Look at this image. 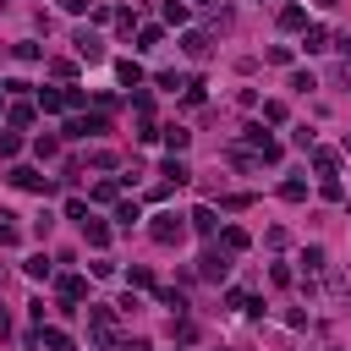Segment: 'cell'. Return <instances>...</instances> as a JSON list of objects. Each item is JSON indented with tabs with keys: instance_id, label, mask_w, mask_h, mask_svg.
Wrapping results in <instances>:
<instances>
[{
	"instance_id": "obj_1",
	"label": "cell",
	"mask_w": 351,
	"mask_h": 351,
	"mask_svg": "<svg viewBox=\"0 0 351 351\" xmlns=\"http://www.w3.org/2000/svg\"><path fill=\"white\" fill-rule=\"evenodd\" d=\"M148 236H154L159 247H181V236H186V214L159 208V214H154V225H148Z\"/></svg>"
},
{
	"instance_id": "obj_2",
	"label": "cell",
	"mask_w": 351,
	"mask_h": 351,
	"mask_svg": "<svg viewBox=\"0 0 351 351\" xmlns=\"http://www.w3.org/2000/svg\"><path fill=\"white\" fill-rule=\"evenodd\" d=\"M55 296H60V313H82L77 302L88 296V280H82V274H60V280H55Z\"/></svg>"
},
{
	"instance_id": "obj_3",
	"label": "cell",
	"mask_w": 351,
	"mask_h": 351,
	"mask_svg": "<svg viewBox=\"0 0 351 351\" xmlns=\"http://www.w3.org/2000/svg\"><path fill=\"white\" fill-rule=\"evenodd\" d=\"M88 329H93L99 346H115V313L104 302H88Z\"/></svg>"
},
{
	"instance_id": "obj_4",
	"label": "cell",
	"mask_w": 351,
	"mask_h": 351,
	"mask_svg": "<svg viewBox=\"0 0 351 351\" xmlns=\"http://www.w3.org/2000/svg\"><path fill=\"white\" fill-rule=\"evenodd\" d=\"M71 44H77V60H104V38H99V27H77L71 33Z\"/></svg>"
},
{
	"instance_id": "obj_5",
	"label": "cell",
	"mask_w": 351,
	"mask_h": 351,
	"mask_svg": "<svg viewBox=\"0 0 351 351\" xmlns=\"http://www.w3.org/2000/svg\"><path fill=\"white\" fill-rule=\"evenodd\" d=\"M197 274H203V280H214V285H219V280H225V274H230V252H225V247H208V252H203V258H197Z\"/></svg>"
},
{
	"instance_id": "obj_6",
	"label": "cell",
	"mask_w": 351,
	"mask_h": 351,
	"mask_svg": "<svg viewBox=\"0 0 351 351\" xmlns=\"http://www.w3.org/2000/svg\"><path fill=\"white\" fill-rule=\"evenodd\" d=\"M11 186H22V192H49V176H38L33 165H11V176H5Z\"/></svg>"
},
{
	"instance_id": "obj_7",
	"label": "cell",
	"mask_w": 351,
	"mask_h": 351,
	"mask_svg": "<svg viewBox=\"0 0 351 351\" xmlns=\"http://www.w3.org/2000/svg\"><path fill=\"white\" fill-rule=\"evenodd\" d=\"M104 126H110L104 115H71V121H66V137H99Z\"/></svg>"
},
{
	"instance_id": "obj_8",
	"label": "cell",
	"mask_w": 351,
	"mask_h": 351,
	"mask_svg": "<svg viewBox=\"0 0 351 351\" xmlns=\"http://www.w3.org/2000/svg\"><path fill=\"white\" fill-rule=\"evenodd\" d=\"M181 49H186V55H192V60H203V55H208V49H214V38H208V33H203V27H186V33H181Z\"/></svg>"
},
{
	"instance_id": "obj_9",
	"label": "cell",
	"mask_w": 351,
	"mask_h": 351,
	"mask_svg": "<svg viewBox=\"0 0 351 351\" xmlns=\"http://www.w3.org/2000/svg\"><path fill=\"white\" fill-rule=\"evenodd\" d=\"M5 121H11V132H22V126H33V121H38V104L16 99V104H5Z\"/></svg>"
},
{
	"instance_id": "obj_10",
	"label": "cell",
	"mask_w": 351,
	"mask_h": 351,
	"mask_svg": "<svg viewBox=\"0 0 351 351\" xmlns=\"http://www.w3.org/2000/svg\"><path fill=\"white\" fill-rule=\"evenodd\" d=\"M159 176H165V181H170V186H186V181H192V165H186V159H181V154H170V159H165V165H159Z\"/></svg>"
},
{
	"instance_id": "obj_11",
	"label": "cell",
	"mask_w": 351,
	"mask_h": 351,
	"mask_svg": "<svg viewBox=\"0 0 351 351\" xmlns=\"http://www.w3.org/2000/svg\"><path fill=\"white\" fill-rule=\"evenodd\" d=\"M33 104H38L44 115H60V110H66V88H38V93H33Z\"/></svg>"
},
{
	"instance_id": "obj_12",
	"label": "cell",
	"mask_w": 351,
	"mask_h": 351,
	"mask_svg": "<svg viewBox=\"0 0 351 351\" xmlns=\"http://www.w3.org/2000/svg\"><path fill=\"white\" fill-rule=\"evenodd\" d=\"M137 219H143V203H137V197H115V225H121V230H132Z\"/></svg>"
},
{
	"instance_id": "obj_13",
	"label": "cell",
	"mask_w": 351,
	"mask_h": 351,
	"mask_svg": "<svg viewBox=\"0 0 351 351\" xmlns=\"http://www.w3.org/2000/svg\"><path fill=\"white\" fill-rule=\"evenodd\" d=\"M219 247H225V252L236 258V252H247V247H252V236H247L241 225H225V230H219Z\"/></svg>"
},
{
	"instance_id": "obj_14",
	"label": "cell",
	"mask_w": 351,
	"mask_h": 351,
	"mask_svg": "<svg viewBox=\"0 0 351 351\" xmlns=\"http://www.w3.org/2000/svg\"><path fill=\"white\" fill-rule=\"evenodd\" d=\"M82 236H88V247H99V252L110 247V225H104V219H93V214L82 219Z\"/></svg>"
},
{
	"instance_id": "obj_15",
	"label": "cell",
	"mask_w": 351,
	"mask_h": 351,
	"mask_svg": "<svg viewBox=\"0 0 351 351\" xmlns=\"http://www.w3.org/2000/svg\"><path fill=\"white\" fill-rule=\"evenodd\" d=\"M280 27L285 33H302L307 27V5H280Z\"/></svg>"
},
{
	"instance_id": "obj_16",
	"label": "cell",
	"mask_w": 351,
	"mask_h": 351,
	"mask_svg": "<svg viewBox=\"0 0 351 351\" xmlns=\"http://www.w3.org/2000/svg\"><path fill=\"white\" fill-rule=\"evenodd\" d=\"M186 219H192V230H203V236H214V230H219V219H214V208H208V203H197Z\"/></svg>"
},
{
	"instance_id": "obj_17",
	"label": "cell",
	"mask_w": 351,
	"mask_h": 351,
	"mask_svg": "<svg viewBox=\"0 0 351 351\" xmlns=\"http://www.w3.org/2000/svg\"><path fill=\"white\" fill-rule=\"evenodd\" d=\"M38 346H49V351H71L66 329H55V324H38Z\"/></svg>"
},
{
	"instance_id": "obj_18",
	"label": "cell",
	"mask_w": 351,
	"mask_h": 351,
	"mask_svg": "<svg viewBox=\"0 0 351 351\" xmlns=\"http://www.w3.org/2000/svg\"><path fill=\"white\" fill-rule=\"evenodd\" d=\"M302 49H307V55H324V49H329V33H324V27H302Z\"/></svg>"
},
{
	"instance_id": "obj_19",
	"label": "cell",
	"mask_w": 351,
	"mask_h": 351,
	"mask_svg": "<svg viewBox=\"0 0 351 351\" xmlns=\"http://www.w3.org/2000/svg\"><path fill=\"white\" fill-rule=\"evenodd\" d=\"M159 137H165V148H170V154H186V143H192V132H186V126H165Z\"/></svg>"
},
{
	"instance_id": "obj_20",
	"label": "cell",
	"mask_w": 351,
	"mask_h": 351,
	"mask_svg": "<svg viewBox=\"0 0 351 351\" xmlns=\"http://www.w3.org/2000/svg\"><path fill=\"white\" fill-rule=\"evenodd\" d=\"M313 170H318V176H335V170H340V154H335V148H313Z\"/></svg>"
},
{
	"instance_id": "obj_21",
	"label": "cell",
	"mask_w": 351,
	"mask_h": 351,
	"mask_svg": "<svg viewBox=\"0 0 351 351\" xmlns=\"http://www.w3.org/2000/svg\"><path fill=\"white\" fill-rule=\"evenodd\" d=\"M121 197V181H93V192H88V203H115Z\"/></svg>"
},
{
	"instance_id": "obj_22",
	"label": "cell",
	"mask_w": 351,
	"mask_h": 351,
	"mask_svg": "<svg viewBox=\"0 0 351 351\" xmlns=\"http://www.w3.org/2000/svg\"><path fill=\"white\" fill-rule=\"evenodd\" d=\"M22 269H27V280H49V274H55V263H49L44 252H33V258H27Z\"/></svg>"
},
{
	"instance_id": "obj_23",
	"label": "cell",
	"mask_w": 351,
	"mask_h": 351,
	"mask_svg": "<svg viewBox=\"0 0 351 351\" xmlns=\"http://www.w3.org/2000/svg\"><path fill=\"white\" fill-rule=\"evenodd\" d=\"M159 44H165V27H154V22L137 27V49H159Z\"/></svg>"
},
{
	"instance_id": "obj_24",
	"label": "cell",
	"mask_w": 351,
	"mask_h": 351,
	"mask_svg": "<svg viewBox=\"0 0 351 351\" xmlns=\"http://www.w3.org/2000/svg\"><path fill=\"white\" fill-rule=\"evenodd\" d=\"M280 197H285V203H302V197H307V181H302V176L280 181Z\"/></svg>"
},
{
	"instance_id": "obj_25",
	"label": "cell",
	"mask_w": 351,
	"mask_h": 351,
	"mask_svg": "<svg viewBox=\"0 0 351 351\" xmlns=\"http://www.w3.org/2000/svg\"><path fill=\"white\" fill-rule=\"evenodd\" d=\"M302 269H307V274L329 269V263H324V247H318V241H313V247H302Z\"/></svg>"
},
{
	"instance_id": "obj_26",
	"label": "cell",
	"mask_w": 351,
	"mask_h": 351,
	"mask_svg": "<svg viewBox=\"0 0 351 351\" xmlns=\"http://www.w3.org/2000/svg\"><path fill=\"white\" fill-rule=\"evenodd\" d=\"M110 22H115V33H121V38H132V33H137V16H132V11H115Z\"/></svg>"
},
{
	"instance_id": "obj_27",
	"label": "cell",
	"mask_w": 351,
	"mask_h": 351,
	"mask_svg": "<svg viewBox=\"0 0 351 351\" xmlns=\"http://www.w3.org/2000/svg\"><path fill=\"white\" fill-rule=\"evenodd\" d=\"M115 71H121V82H126V88H137V82H143V66H137V60H121Z\"/></svg>"
},
{
	"instance_id": "obj_28",
	"label": "cell",
	"mask_w": 351,
	"mask_h": 351,
	"mask_svg": "<svg viewBox=\"0 0 351 351\" xmlns=\"http://www.w3.org/2000/svg\"><path fill=\"white\" fill-rule=\"evenodd\" d=\"M22 154V137L16 132H0V159H16Z\"/></svg>"
},
{
	"instance_id": "obj_29",
	"label": "cell",
	"mask_w": 351,
	"mask_h": 351,
	"mask_svg": "<svg viewBox=\"0 0 351 351\" xmlns=\"http://www.w3.org/2000/svg\"><path fill=\"white\" fill-rule=\"evenodd\" d=\"M16 241H22V230L11 225V214H0V247H16Z\"/></svg>"
},
{
	"instance_id": "obj_30",
	"label": "cell",
	"mask_w": 351,
	"mask_h": 351,
	"mask_svg": "<svg viewBox=\"0 0 351 351\" xmlns=\"http://www.w3.org/2000/svg\"><path fill=\"white\" fill-rule=\"evenodd\" d=\"M11 55H16V60H22V66H33V60H44V49H38V44H16V49H11Z\"/></svg>"
},
{
	"instance_id": "obj_31",
	"label": "cell",
	"mask_w": 351,
	"mask_h": 351,
	"mask_svg": "<svg viewBox=\"0 0 351 351\" xmlns=\"http://www.w3.org/2000/svg\"><path fill=\"white\" fill-rule=\"evenodd\" d=\"M33 154H38V159H55L60 143H55V137H33Z\"/></svg>"
},
{
	"instance_id": "obj_32",
	"label": "cell",
	"mask_w": 351,
	"mask_h": 351,
	"mask_svg": "<svg viewBox=\"0 0 351 351\" xmlns=\"http://www.w3.org/2000/svg\"><path fill=\"white\" fill-rule=\"evenodd\" d=\"M165 22H176V27H186V5H181V0H170V5H165Z\"/></svg>"
},
{
	"instance_id": "obj_33",
	"label": "cell",
	"mask_w": 351,
	"mask_h": 351,
	"mask_svg": "<svg viewBox=\"0 0 351 351\" xmlns=\"http://www.w3.org/2000/svg\"><path fill=\"white\" fill-rule=\"evenodd\" d=\"M291 88H296V93H313L318 82H313V71H291Z\"/></svg>"
},
{
	"instance_id": "obj_34",
	"label": "cell",
	"mask_w": 351,
	"mask_h": 351,
	"mask_svg": "<svg viewBox=\"0 0 351 351\" xmlns=\"http://www.w3.org/2000/svg\"><path fill=\"white\" fill-rule=\"evenodd\" d=\"M82 104H88V93H82V88H66V110H71V115H82Z\"/></svg>"
},
{
	"instance_id": "obj_35",
	"label": "cell",
	"mask_w": 351,
	"mask_h": 351,
	"mask_svg": "<svg viewBox=\"0 0 351 351\" xmlns=\"http://www.w3.org/2000/svg\"><path fill=\"white\" fill-rule=\"evenodd\" d=\"M318 192H324L329 203H340V181H335V176H318Z\"/></svg>"
},
{
	"instance_id": "obj_36",
	"label": "cell",
	"mask_w": 351,
	"mask_h": 351,
	"mask_svg": "<svg viewBox=\"0 0 351 351\" xmlns=\"http://www.w3.org/2000/svg\"><path fill=\"white\" fill-rule=\"evenodd\" d=\"M66 219H77V225H82V219H88V203H82V197H66Z\"/></svg>"
},
{
	"instance_id": "obj_37",
	"label": "cell",
	"mask_w": 351,
	"mask_h": 351,
	"mask_svg": "<svg viewBox=\"0 0 351 351\" xmlns=\"http://www.w3.org/2000/svg\"><path fill=\"white\" fill-rule=\"evenodd\" d=\"M49 71H55L60 82H71V77H77V66H71V60H49Z\"/></svg>"
},
{
	"instance_id": "obj_38",
	"label": "cell",
	"mask_w": 351,
	"mask_h": 351,
	"mask_svg": "<svg viewBox=\"0 0 351 351\" xmlns=\"http://www.w3.org/2000/svg\"><path fill=\"white\" fill-rule=\"evenodd\" d=\"M154 82H159V88H186V77H181V71H159Z\"/></svg>"
},
{
	"instance_id": "obj_39",
	"label": "cell",
	"mask_w": 351,
	"mask_h": 351,
	"mask_svg": "<svg viewBox=\"0 0 351 351\" xmlns=\"http://www.w3.org/2000/svg\"><path fill=\"white\" fill-rule=\"evenodd\" d=\"M88 269H93V280H110V274H115V263H110V258H93Z\"/></svg>"
},
{
	"instance_id": "obj_40",
	"label": "cell",
	"mask_w": 351,
	"mask_h": 351,
	"mask_svg": "<svg viewBox=\"0 0 351 351\" xmlns=\"http://www.w3.org/2000/svg\"><path fill=\"white\" fill-rule=\"evenodd\" d=\"M126 280H132V285H137V291H148V285H154V274H148V269H143V263H137V269H132V274H126Z\"/></svg>"
},
{
	"instance_id": "obj_41",
	"label": "cell",
	"mask_w": 351,
	"mask_h": 351,
	"mask_svg": "<svg viewBox=\"0 0 351 351\" xmlns=\"http://www.w3.org/2000/svg\"><path fill=\"white\" fill-rule=\"evenodd\" d=\"M60 11H71V16H82V11H88V0H60Z\"/></svg>"
},
{
	"instance_id": "obj_42",
	"label": "cell",
	"mask_w": 351,
	"mask_h": 351,
	"mask_svg": "<svg viewBox=\"0 0 351 351\" xmlns=\"http://www.w3.org/2000/svg\"><path fill=\"white\" fill-rule=\"evenodd\" d=\"M5 335H11V313L0 307V340H5Z\"/></svg>"
},
{
	"instance_id": "obj_43",
	"label": "cell",
	"mask_w": 351,
	"mask_h": 351,
	"mask_svg": "<svg viewBox=\"0 0 351 351\" xmlns=\"http://www.w3.org/2000/svg\"><path fill=\"white\" fill-rule=\"evenodd\" d=\"M340 82H346V88H351V60H346V66H340Z\"/></svg>"
},
{
	"instance_id": "obj_44",
	"label": "cell",
	"mask_w": 351,
	"mask_h": 351,
	"mask_svg": "<svg viewBox=\"0 0 351 351\" xmlns=\"http://www.w3.org/2000/svg\"><path fill=\"white\" fill-rule=\"evenodd\" d=\"M0 110H5V82H0Z\"/></svg>"
},
{
	"instance_id": "obj_45",
	"label": "cell",
	"mask_w": 351,
	"mask_h": 351,
	"mask_svg": "<svg viewBox=\"0 0 351 351\" xmlns=\"http://www.w3.org/2000/svg\"><path fill=\"white\" fill-rule=\"evenodd\" d=\"M318 5H340V0H318Z\"/></svg>"
},
{
	"instance_id": "obj_46",
	"label": "cell",
	"mask_w": 351,
	"mask_h": 351,
	"mask_svg": "<svg viewBox=\"0 0 351 351\" xmlns=\"http://www.w3.org/2000/svg\"><path fill=\"white\" fill-rule=\"evenodd\" d=\"M346 154H351V137H346Z\"/></svg>"
},
{
	"instance_id": "obj_47",
	"label": "cell",
	"mask_w": 351,
	"mask_h": 351,
	"mask_svg": "<svg viewBox=\"0 0 351 351\" xmlns=\"http://www.w3.org/2000/svg\"><path fill=\"white\" fill-rule=\"evenodd\" d=\"M192 5H203V0H192Z\"/></svg>"
}]
</instances>
